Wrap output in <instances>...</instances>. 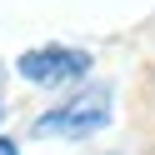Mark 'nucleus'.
<instances>
[{
	"label": "nucleus",
	"instance_id": "obj_3",
	"mask_svg": "<svg viewBox=\"0 0 155 155\" xmlns=\"http://www.w3.org/2000/svg\"><path fill=\"white\" fill-rule=\"evenodd\" d=\"M0 155H20V145H15L10 135H0Z\"/></svg>",
	"mask_w": 155,
	"mask_h": 155
},
{
	"label": "nucleus",
	"instance_id": "obj_2",
	"mask_svg": "<svg viewBox=\"0 0 155 155\" xmlns=\"http://www.w3.org/2000/svg\"><path fill=\"white\" fill-rule=\"evenodd\" d=\"M15 70H20V80L30 85H70L80 80V75H90V50H70V45H40V50H25L20 60H15Z\"/></svg>",
	"mask_w": 155,
	"mask_h": 155
},
{
	"label": "nucleus",
	"instance_id": "obj_1",
	"mask_svg": "<svg viewBox=\"0 0 155 155\" xmlns=\"http://www.w3.org/2000/svg\"><path fill=\"white\" fill-rule=\"evenodd\" d=\"M110 125V85H85V90H75L65 105H55V110H45L40 120H35V135H65V140H85V135L105 130Z\"/></svg>",
	"mask_w": 155,
	"mask_h": 155
}]
</instances>
